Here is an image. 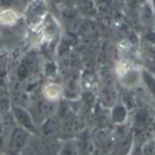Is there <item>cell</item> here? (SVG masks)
<instances>
[{"label":"cell","instance_id":"obj_1","mask_svg":"<svg viewBox=\"0 0 155 155\" xmlns=\"http://www.w3.org/2000/svg\"><path fill=\"white\" fill-rule=\"evenodd\" d=\"M31 136L33 134L29 131H27L25 128L16 125L11 130V133H10V137H8V150L13 155L21 154L23 150H25Z\"/></svg>","mask_w":155,"mask_h":155},{"label":"cell","instance_id":"obj_2","mask_svg":"<svg viewBox=\"0 0 155 155\" xmlns=\"http://www.w3.org/2000/svg\"><path fill=\"white\" fill-rule=\"evenodd\" d=\"M11 114H12V116H13V119H15V121L18 126L25 128L33 136L39 134V126L35 122V120H34L31 113L29 111V109H25L21 105H12Z\"/></svg>","mask_w":155,"mask_h":155},{"label":"cell","instance_id":"obj_3","mask_svg":"<svg viewBox=\"0 0 155 155\" xmlns=\"http://www.w3.org/2000/svg\"><path fill=\"white\" fill-rule=\"evenodd\" d=\"M47 17V6L44 0H30L25 8V19L29 24L36 25Z\"/></svg>","mask_w":155,"mask_h":155},{"label":"cell","instance_id":"obj_4","mask_svg":"<svg viewBox=\"0 0 155 155\" xmlns=\"http://www.w3.org/2000/svg\"><path fill=\"white\" fill-rule=\"evenodd\" d=\"M29 111L31 113L35 122L38 124V126L45 121L47 117H50L51 115L54 114L56 111V102H50L47 99H45L44 97L36 102H34L29 109Z\"/></svg>","mask_w":155,"mask_h":155},{"label":"cell","instance_id":"obj_5","mask_svg":"<svg viewBox=\"0 0 155 155\" xmlns=\"http://www.w3.org/2000/svg\"><path fill=\"white\" fill-rule=\"evenodd\" d=\"M61 131H62V121L54 114L47 117L45 121H42L39 125V134L48 138H53L58 136Z\"/></svg>","mask_w":155,"mask_h":155},{"label":"cell","instance_id":"obj_6","mask_svg":"<svg viewBox=\"0 0 155 155\" xmlns=\"http://www.w3.org/2000/svg\"><path fill=\"white\" fill-rule=\"evenodd\" d=\"M120 80L126 87H136L142 81V71L134 68H125L120 73Z\"/></svg>","mask_w":155,"mask_h":155},{"label":"cell","instance_id":"obj_7","mask_svg":"<svg viewBox=\"0 0 155 155\" xmlns=\"http://www.w3.org/2000/svg\"><path fill=\"white\" fill-rule=\"evenodd\" d=\"M62 93H63V88L61 87V85L56 82H48L42 88V97L50 102L57 103L62 97Z\"/></svg>","mask_w":155,"mask_h":155},{"label":"cell","instance_id":"obj_8","mask_svg":"<svg viewBox=\"0 0 155 155\" xmlns=\"http://www.w3.org/2000/svg\"><path fill=\"white\" fill-rule=\"evenodd\" d=\"M110 117L111 121L114 124H124L127 119V109L122 103H116L113 108H111V113H110Z\"/></svg>","mask_w":155,"mask_h":155},{"label":"cell","instance_id":"obj_9","mask_svg":"<svg viewBox=\"0 0 155 155\" xmlns=\"http://www.w3.org/2000/svg\"><path fill=\"white\" fill-rule=\"evenodd\" d=\"M142 81L145 84L147 88L155 98V75L148 70H143L142 71Z\"/></svg>","mask_w":155,"mask_h":155},{"label":"cell","instance_id":"obj_10","mask_svg":"<svg viewBox=\"0 0 155 155\" xmlns=\"http://www.w3.org/2000/svg\"><path fill=\"white\" fill-rule=\"evenodd\" d=\"M16 13L11 8H5L2 12H0V22L2 24H11L16 22Z\"/></svg>","mask_w":155,"mask_h":155},{"label":"cell","instance_id":"obj_11","mask_svg":"<svg viewBox=\"0 0 155 155\" xmlns=\"http://www.w3.org/2000/svg\"><path fill=\"white\" fill-rule=\"evenodd\" d=\"M58 155H78V150L73 142H67L59 148Z\"/></svg>","mask_w":155,"mask_h":155},{"label":"cell","instance_id":"obj_12","mask_svg":"<svg viewBox=\"0 0 155 155\" xmlns=\"http://www.w3.org/2000/svg\"><path fill=\"white\" fill-rule=\"evenodd\" d=\"M139 149L142 155H155V140L148 139Z\"/></svg>","mask_w":155,"mask_h":155},{"label":"cell","instance_id":"obj_13","mask_svg":"<svg viewBox=\"0 0 155 155\" xmlns=\"http://www.w3.org/2000/svg\"><path fill=\"white\" fill-rule=\"evenodd\" d=\"M15 2L16 0H0V6H2L4 8H11Z\"/></svg>","mask_w":155,"mask_h":155}]
</instances>
